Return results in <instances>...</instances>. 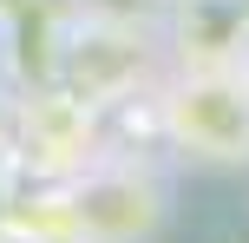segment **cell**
Here are the masks:
<instances>
[{"instance_id": "6da1fadb", "label": "cell", "mask_w": 249, "mask_h": 243, "mask_svg": "<svg viewBox=\"0 0 249 243\" xmlns=\"http://www.w3.org/2000/svg\"><path fill=\"white\" fill-rule=\"evenodd\" d=\"M164 131L197 165H249V79L230 66H197L164 92Z\"/></svg>"}, {"instance_id": "7a4b0ae2", "label": "cell", "mask_w": 249, "mask_h": 243, "mask_svg": "<svg viewBox=\"0 0 249 243\" xmlns=\"http://www.w3.org/2000/svg\"><path fill=\"white\" fill-rule=\"evenodd\" d=\"M164 184L138 165H99L79 171L59 197V217L72 243H151L164 224Z\"/></svg>"}]
</instances>
